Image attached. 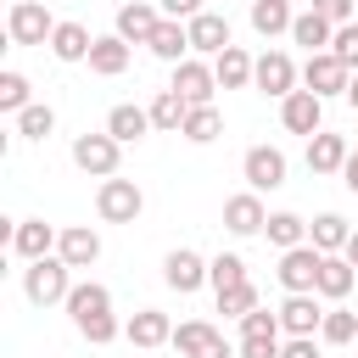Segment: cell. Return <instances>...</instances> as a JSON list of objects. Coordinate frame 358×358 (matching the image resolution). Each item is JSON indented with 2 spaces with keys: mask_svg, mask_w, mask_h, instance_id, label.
<instances>
[{
  "mask_svg": "<svg viewBox=\"0 0 358 358\" xmlns=\"http://www.w3.org/2000/svg\"><path fill=\"white\" fill-rule=\"evenodd\" d=\"M330 50H336V56H341V62H347V67L358 73V17L336 28V39H330Z\"/></svg>",
  "mask_w": 358,
  "mask_h": 358,
  "instance_id": "obj_41",
  "label": "cell"
},
{
  "mask_svg": "<svg viewBox=\"0 0 358 358\" xmlns=\"http://www.w3.org/2000/svg\"><path fill=\"white\" fill-rule=\"evenodd\" d=\"M241 173H246V190H280L285 185V151L280 145H252L246 157H241Z\"/></svg>",
  "mask_w": 358,
  "mask_h": 358,
  "instance_id": "obj_6",
  "label": "cell"
},
{
  "mask_svg": "<svg viewBox=\"0 0 358 358\" xmlns=\"http://www.w3.org/2000/svg\"><path fill=\"white\" fill-rule=\"evenodd\" d=\"M213 341H218V330H213L207 319H185V324H173V341H168V347H173L179 358H196V352H207Z\"/></svg>",
  "mask_w": 358,
  "mask_h": 358,
  "instance_id": "obj_31",
  "label": "cell"
},
{
  "mask_svg": "<svg viewBox=\"0 0 358 358\" xmlns=\"http://www.w3.org/2000/svg\"><path fill=\"white\" fill-rule=\"evenodd\" d=\"M73 162L84 168V173H95V179H112L117 173V162H123V145L101 129V134H78L73 140Z\"/></svg>",
  "mask_w": 358,
  "mask_h": 358,
  "instance_id": "obj_5",
  "label": "cell"
},
{
  "mask_svg": "<svg viewBox=\"0 0 358 358\" xmlns=\"http://www.w3.org/2000/svg\"><path fill=\"white\" fill-rule=\"evenodd\" d=\"M291 22H296V11H291L285 0H252V28H257L263 39H274V34H291Z\"/></svg>",
  "mask_w": 358,
  "mask_h": 358,
  "instance_id": "obj_30",
  "label": "cell"
},
{
  "mask_svg": "<svg viewBox=\"0 0 358 358\" xmlns=\"http://www.w3.org/2000/svg\"><path fill=\"white\" fill-rule=\"evenodd\" d=\"M263 224H268V213H263L257 190H241V196L224 201V229L229 235H263Z\"/></svg>",
  "mask_w": 358,
  "mask_h": 358,
  "instance_id": "obj_15",
  "label": "cell"
},
{
  "mask_svg": "<svg viewBox=\"0 0 358 358\" xmlns=\"http://www.w3.org/2000/svg\"><path fill=\"white\" fill-rule=\"evenodd\" d=\"M106 134H112L117 145H134V140H145V134H151V112H145V106H134V101H123V106H112V112H106Z\"/></svg>",
  "mask_w": 358,
  "mask_h": 358,
  "instance_id": "obj_22",
  "label": "cell"
},
{
  "mask_svg": "<svg viewBox=\"0 0 358 358\" xmlns=\"http://www.w3.org/2000/svg\"><path fill=\"white\" fill-rule=\"evenodd\" d=\"M252 308H257V285H252V280L218 291V313H224V319H241V313H252Z\"/></svg>",
  "mask_w": 358,
  "mask_h": 358,
  "instance_id": "obj_38",
  "label": "cell"
},
{
  "mask_svg": "<svg viewBox=\"0 0 358 358\" xmlns=\"http://www.w3.org/2000/svg\"><path fill=\"white\" fill-rule=\"evenodd\" d=\"M347 78H352V67H347L336 50H313V56L302 62V90H313L319 101H330V95H347Z\"/></svg>",
  "mask_w": 358,
  "mask_h": 358,
  "instance_id": "obj_3",
  "label": "cell"
},
{
  "mask_svg": "<svg viewBox=\"0 0 358 358\" xmlns=\"http://www.w3.org/2000/svg\"><path fill=\"white\" fill-rule=\"evenodd\" d=\"M213 73H218V90H246L252 73H257V56H246L241 45H229V50L213 56Z\"/></svg>",
  "mask_w": 358,
  "mask_h": 358,
  "instance_id": "obj_24",
  "label": "cell"
},
{
  "mask_svg": "<svg viewBox=\"0 0 358 358\" xmlns=\"http://www.w3.org/2000/svg\"><path fill=\"white\" fill-rule=\"evenodd\" d=\"M56 241H62V229H56V224H45V218H17V229H11V252H17L22 263L50 257V252H56Z\"/></svg>",
  "mask_w": 358,
  "mask_h": 358,
  "instance_id": "obj_12",
  "label": "cell"
},
{
  "mask_svg": "<svg viewBox=\"0 0 358 358\" xmlns=\"http://www.w3.org/2000/svg\"><path fill=\"white\" fill-rule=\"evenodd\" d=\"M280 358H319V341L313 336H291V341H280Z\"/></svg>",
  "mask_w": 358,
  "mask_h": 358,
  "instance_id": "obj_44",
  "label": "cell"
},
{
  "mask_svg": "<svg viewBox=\"0 0 358 358\" xmlns=\"http://www.w3.org/2000/svg\"><path fill=\"white\" fill-rule=\"evenodd\" d=\"M56 257H62V263H73V268H90V263L101 257V235H95L90 224H67V229H62V241H56Z\"/></svg>",
  "mask_w": 358,
  "mask_h": 358,
  "instance_id": "obj_21",
  "label": "cell"
},
{
  "mask_svg": "<svg viewBox=\"0 0 358 358\" xmlns=\"http://www.w3.org/2000/svg\"><path fill=\"white\" fill-rule=\"evenodd\" d=\"M246 280V257L241 252H218L213 263H207V285L213 291H229V285H241Z\"/></svg>",
  "mask_w": 358,
  "mask_h": 358,
  "instance_id": "obj_35",
  "label": "cell"
},
{
  "mask_svg": "<svg viewBox=\"0 0 358 358\" xmlns=\"http://www.w3.org/2000/svg\"><path fill=\"white\" fill-rule=\"evenodd\" d=\"M73 330H78V336H84L90 347H106V341H117V336H123V324H117L112 313H95V319H78Z\"/></svg>",
  "mask_w": 358,
  "mask_h": 358,
  "instance_id": "obj_39",
  "label": "cell"
},
{
  "mask_svg": "<svg viewBox=\"0 0 358 358\" xmlns=\"http://www.w3.org/2000/svg\"><path fill=\"white\" fill-rule=\"evenodd\" d=\"M235 324H241V336H280V313H268V308H252Z\"/></svg>",
  "mask_w": 358,
  "mask_h": 358,
  "instance_id": "obj_40",
  "label": "cell"
},
{
  "mask_svg": "<svg viewBox=\"0 0 358 358\" xmlns=\"http://www.w3.org/2000/svg\"><path fill=\"white\" fill-rule=\"evenodd\" d=\"M95 213H101V224H134L140 213H145V196H140V185L134 179H101V190H95Z\"/></svg>",
  "mask_w": 358,
  "mask_h": 358,
  "instance_id": "obj_2",
  "label": "cell"
},
{
  "mask_svg": "<svg viewBox=\"0 0 358 358\" xmlns=\"http://www.w3.org/2000/svg\"><path fill=\"white\" fill-rule=\"evenodd\" d=\"M67 291H73V263H62L56 252L50 257H34L22 268V296L34 308H56V302H67Z\"/></svg>",
  "mask_w": 358,
  "mask_h": 358,
  "instance_id": "obj_1",
  "label": "cell"
},
{
  "mask_svg": "<svg viewBox=\"0 0 358 358\" xmlns=\"http://www.w3.org/2000/svg\"><path fill=\"white\" fill-rule=\"evenodd\" d=\"M285 6H291V0H285Z\"/></svg>",
  "mask_w": 358,
  "mask_h": 358,
  "instance_id": "obj_51",
  "label": "cell"
},
{
  "mask_svg": "<svg viewBox=\"0 0 358 358\" xmlns=\"http://www.w3.org/2000/svg\"><path fill=\"white\" fill-rule=\"evenodd\" d=\"M173 90H179L190 106L213 101V90H218V73H213V62H201V56H185V62L173 67Z\"/></svg>",
  "mask_w": 358,
  "mask_h": 358,
  "instance_id": "obj_14",
  "label": "cell"
},
{
  "mask_svg": "<svg viewBox=\"0 0 358 358\" xmlns=\"http://www.w3.org/2000/svg\"><path fill=\"white\" fill-rule=\"evenodd\" d=\"M347 106H352V112H358V73H352V78H347Z\"/></svg>",
  "mask_w": 358,
  "mask_h": 358,
  "instance_id": "obj_49",
  "label": "cell"
},
{
  "mask_svg": "<svg viewBox=\"0 0 358 358\" xmlns=\"http://www.w3.org/2000/svg\"><path fill=\"white\" fill-rule=\"evenodd\" d=\"M6 34H11V45H50L56 17H50L39 0H17V6L6 11Z\"/></svg>",
  "mask_w": 358,
  "mask_h": 358,
  "instance_id": "obj_4",
  "label": "cell"
},
{
  "mask_svg": "<svg viewBox=\"0 0 358 358\" xmlns=\"http://www.w3.org/2000/svg\"><path fill=\"white\" fill-rule=\"evenodd\" d=\"M67 313H73V324L78 319H95V313H112V291L95 285V280H84V285L67 291Z\"/></svg>",
  "mask_w": 358,
  "mask_h": 358,
  "instance_id": "obj_29",
  "label": "cell"
},
{
  "mask_svg": "<svg viewBox=\"0 0 358 358\" xmlns=\"http://www.w3.org/2000/svg\"><path fill=\"white\" fill-rule=\"evenodd\" d=\"M313 11H319V17H330V22L341 28V22H352V17H358V0H313Z\"/></svg>",
  "mask_w": 358,
  "mask_h": 358,
  "instance_id": "obj_43",
  "label": "cell"
},
{
  "mask_svg": "<svg viewBox=\"0 0 358 358\" xmlns=\"http://www.w3.org/2000/svg\"><path fill=\"white\" fill-rule=\"evenodd\" d=\"M157 6H162V17H179V22H190V17H201V11H207L201 0H157Z\"/></svg>",
  "mask_w": 358,
  "mask_h": 358,
  "instance_id": "obj_45",
  "label": "cell"
},
{
  "mask_svg": "<svg viewBox=\"0 0 358 358\" xmlns=\"http://www.w3.org/2000/svg\"><path fill=\"white\" fill-rule=\"evenodd\" d=\"M185 28H190V56H218V50H229V45H235V39H229V17H224V11H201V17H190Z\"/></svg>",
  "mask_w": 358,
  "mask_h": 358,
  "instance_id": "obj_13",
  "label": "cell"
},
{
  "mask_svg": "<svg viewBox=\"0 0 358 358\" xmlns=\"http://www.w3.org/2000/svg\"><path fill=\"white\" fill-rule=\"evenodd\" d=\"M190 145H213L218 134H224V117H218V106L213 101H201V106H190L185 112V129H179Z\"/></svg>",
  "mask_w": 358,
  "mask_h": 358,
  "instance_id": "obj_28",
  "label": "cell"
},
{
  "mask_svg": "<svg viewBox=\"0 0 358 358\" xmlns=\"http://www.w3.org/2000/svg\"><path fill=\"white\" fill-rule=\"evenodd\" d=\"M296 78H302V73H296V62H291L285 50H263V56H257V73H252V84H257L263 95L285 101V95L296 90Z\"/></svg>",
  "mask_w": 358,
  "mask_h": 358,
  "instance_id": "obj_10",
  "label": "cell"
},
{
  "mask_svg": "<svg viewBox=\"0 0 358 358\" xmlns=\"http://www.w3.org/2000/svg\"><path fill=\"white\" fill-rule=\"evenodd\" d=\"M241 358H280V336H241Z\"/></svg>",
  "mask_w": 358,
  "mask_h": 358,
  "instance_id": "obj_42",
  "label": "cell"
},
{
  "mask_svg": "<svg viewBox=\"0 0 358 358\" xmlns=\"http://www.w3.org/2000/svg\"><path fill=\"white\" fill-rule=\"evenodd\" d=\"M162 280H168V291H179V296L201 291V285H207V257L190 252V246H173V252L162 257Z\"/></svg>",
  "mask_w": 358,
  "mask_h": 358,
  "instance_id": "obj_8",
  "label": "cell"
},
{
  "mask_svg": "<svg viewBox=\"0 0 358 358\" xmlns=\"http://www.w3.org/2000/svg\"><path fill=\"white\" fill-rule=\"evenodd\" d=\"M341 185L358 196V157H347V168H341Z\"/></svg>",
  "mask_w": 358,
  "mask_h": 358,
  "instance_id": "obj_47",
  "label": "cell"
},
{
  "mask_svg": "<svg viewBox=\"0 0 358 358\" xmlns=\"http://www.w3.org/2000/svg\"><path fill=\"white\" fill-rule=\"evenodd\" d=\"M263 235H268L280 252H291V246H302V241H308V218H296V213H268Z\"/></svg>",
  "mask_w": 358,
  "mask_h": 358,
  "instance_id": "obj_34",
  "label": "cell"
},
{
  "mask_svg": "<svg viewBox=\"0 0 358 358\" xmlns=\"http://www.w3.org/2000/svg\"><path fill=\"white\" fill-rule=\"evenodd\" d=\"M280 123H285L291 134H319V129H324V101H319L313 90H291V95L280 101Z\"/></svg>",
  "mask_w": 358,
  "mask_h": 358,
  "instance_id": "obj_11",
  "label": "cell"
},
{
  "mask_svg": "<svg viewBox=\"0 0 358 358\" xmlns=\"http://www.w3.org/2000/svg\"><path fill=\"white\" fill-rule=\"evenodd\" d=\"M319 341H324V347H352V341H358V313H352V308H324Z\"/></svg>",
  "mask_w": 358,
  "mask_h": 358,
  "instance_id": "obj_33",
  "label": "cell"
},
{
  "mask_svg": "<svg viewBox=\"0 0 358 358\" xmlns=\"http://www.w3.org/2000/svg\"><path fill=\"white\" fill-rule=\"evenodd\" d=\"M90 45H95V34L84 22H56V34H50V56L56 62H90Z\"/></svg>",
  "mask_w": 358,
  "mask_h": 358,
  "instance_id": "obj_25",
  "label": "cell"
},
{
  "mask_svg": "<svg viewBox=\"0 0 358 358\" xmlns=\"http://www.w3.org/2000/svg\"><path fill=\"white\" fill-rule=\"evenodd\" d=\"M50 129H56V112H50L45 101H34V106L17 112V134H22V140H50Z\"/></svg>",
  "mask_w": 358,
  "mask_h": 358,
  "instance_id": "obj_36",
  "label": "cell"
},
{
  "mask_svg": "<svg viewBox=\"0 0 358 358\" xmlns=\"http://www.w3.org/2000/svg\"><path fill=\"white\" fill-rule=\"evenodd\" d=\"M347 235H352V224H347L341 213H319V218L308 224V241H313L319 252H341V246H347Z\"/></svg>",
  "mask_w": 358,
  "mask_h": 358,
  "instance_id": "obj_32",
  "label": "cell"
},
{
  "mask_svg": "<svg viewBox=\"0 0 358 358\" xmlns=\"http://www.w3.org/2000/svg\"><path fill=\"white\" fill-rule=\"evenodd\" d=\"M129 56H134V45H129L123 34H101V39L90 45V73L117 78V73H129Z\"/></svg>",
  "mask_w": 358,
  "mask_h": 358,
  "instance_id": "obj_20",
  "label": "cell"
},
{
  "mask_svg": "<svg viewBox=\"0 0 358 358\" xmlns=\"http://www.w3.org/2000/svg\"><path fill=\"white\" fill-rule=\"evenodd\" d=\"M347 157H352L347 134H330V129L308 134V168H313V173H341V168H347Z\"/></svg>",
  "mask_w": 358,
  "mask_h": 358,
  "instance_id": "obj_17",
  "label": "cell"
},
{
  "mask_svg": "<svg viewBox=\"0 0 358 358\" xmlns=\"http://www.w3.org/2000/svg\"><path fill=\"white\" fill-rule=\"evenodd\" d=\"M123 336H129V347H145V352H151V347H168V341H173V324H168L162 308H140V313L123 324Z\"/></svg>",
  "mask_w": 358,
  "mask_h": 358,
  "instance_id": "obj_18",
  "label": "cell"
},
{
  "mask_svg": "<svg viewBox=\"0 0 358 358\" xmlns=\"http://www.w3.org/2000/svg\"><path fill=\"white\" fill-rule=\"evenodd\" d=\"M319 263H324V252L313 246V241H302V246H291V252H280V285L285 291H313L319 285Z\"/></svg>",
  "mask_w": 358,
  "mask_h": 358,
  "instance_id": "obj_7",
  "label": "cell"
},
{
  "mask_svg": "<svg viewBox=\"0 0 358 358\" xmlns=\"http://www.w3.org/2000/svg\"><path fill=\"white\" fill-rule=\"evenodd\" d=\"M352 157H358V145H352Z\"/></svg>",
  "mask_w": 358,
  "mask_h": 358,
  "instance_id": "obj_50",
  "label": "cell"
},
{
  "mask_svg": "<svg viewBox=\"0 0 358 358\" xmlns=\"http://www.w3.org/2000/svg\"><path fill=\"white\" fill-rule=\"evenodd\" d=\"M330 39H336V22H330V17H319L313 6L296 11V22H291V45H302V50L313 56V50H330Z\"/></svg>",
  "mask_w": 358,
  "mask_h": 358,
  "instance_id": "obj_23",
  "label": "cell"
},
{
  "mask_svg": "<svg viewBox=\"0 0 358 358\" xmlns=\"http://www.w3.org/2000/svg\"><path fill=\"white\" fill-rule=\"evenodd\" d=\"M196 358H241V352H235V347H229V341H224V336H218V341H213V347H207V352H196Z\"/></svg>",
  "mask_w": 358,
  "mask_h": 358,
  "instance_id": "obj_46",
  "label": "cell"
},
{
  "mask_svg": "<svg viewBox=\"0 0 358 358\" xmlns=\"http://www.w3.org/2000/svg\"><path fill=\"white\" fill-rule=\"evenodd\" d=\"M22 106H34V101H28V78H22L17 67H6V73H0V112L17 117Z\"/></svg>",
  "mask_w": 358,
  "mask_h": 358,
  "instance_id": "obj_37",
  "label": "cell"
},
{
  "mask_svg": "<svg viewBox=\"0 0 358 358\" xmlns=\"http://www.w3.org/2000/svg\"><path fill=\"white\" fill-rule=\"evenodd\" d=\"M145 112H151V129H162V134H179V129H185V112H190V101H185V95L168 84V90H157V95H151V106H145Z\"/></svg>",
  "mask_w": 358,
  "mask_h": 358,
  "instance_id": "obj_26",
  "label": "cell"
},
{
  "mask_svg": "<svg viewBox=\"0 0 358 358\" xmlns=\"http://www.w3.org/2000/svg\"><path fill=\"white\" fill-rule=\"evenodd\" d=\"M341 257H347V263H352V268H358V229H352V235H347V246H341Z\"/></svg>",
  "mask_w": 358,
  "mask_h": 358,
  "instance_id": "obj_48",
  "label": "cell"
},
{
  "mask_svg": "<svg viewBox=\"0 0 358 358\" xmlns=\"http://www.w3.org/2000/svg\"><path fill=\"white\" fill-rule=\"evenodd\" d=\"M352 280H358V268L341 257V252H324V263H319V296H330V302H341L347 291H352Z\"/></svg>",
  "mask_w": 358,
  "mask_h": 358,
  "instance_id": "obj_27",
  "label": "cell"
},
{
  "mask_svg": "<svg viewBox=\"0 0 358 358\" xmlns=\"http://www.w3.org/2000/svg\"><path fill=\"white\" fill-rule=\"evenodd\" d=\"M319 324H324L319 291H285V302H280V330H285V336H319Z\"/></svg>",
  "mask_w": 358,
  "mask_h": 358,
  "instance_id": "obj_9",
  "label": "cell"
},
{
  "mask_svg": "<svg viewBox=\"0 0 358 358\" xmlns=\"http://www.w3.org/2000/svg\"><path fill=\"white\" fill-rule=\"evenodd\" d=\"M145 50H151L157 62H173V67H179V62L190 56V28H185L179 17H162V22H157V34L145 39Z\"/></svg>",
  "mask_w": 358,
  "mask_h": 358,
  "instance_id": "obj_19",
  "label": "cell"
},
{
  "mask_svg": "<svg viewBox=\"0 0 358 358\" xmlns=\"http://www.w3.org/2000/svg\"><path fill=\"white\" fill-rule=\"evenodd\" d=\"M157 22H162V6L129 0V6H117V22H112V34H123L129 45H145V39L157 34Z\"/></svg>",
  "mask_w": 358,
  "mask_h": 358,
  "instance_id": "obj_16",
  "label": "cell"
}]
</instances>
